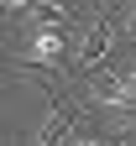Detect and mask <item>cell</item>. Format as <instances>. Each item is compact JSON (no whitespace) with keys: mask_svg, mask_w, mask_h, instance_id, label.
I'll return each instance as SVG.
<instances>
[{"mask_svg":"<svg viewBox=\"0 0 136 146\" xmlns=\"http://www.w3.org/2000/svg\"><path fill=\"white\" fill-rule=\"evenodd\" d=\"M73 52V36L63 21H16V63H31L42 73H58Z\"/></svg>","mask_w":136,"mask_h":146,"instance_id":"cell-1","label":"cell"},{"mask_svg":"<svg viewBox=\"0 0 136 146\" xmlns=\"http://www.w3.org/2000/svg\"><path fill=\"white\" fill-rule=\"evenodd\" d=\"M37 5H42V0H5V16H11V21H21V16H31Z\"/></svg>","mask_w":136,"mask_h":146,"instance_id":"cell-2","label":"cell"}]
</instances>
